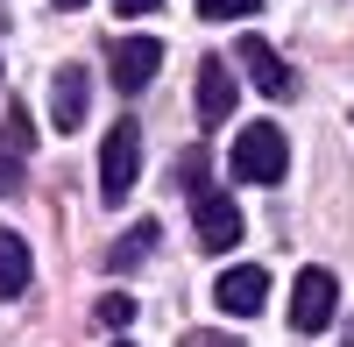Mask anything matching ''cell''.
Segmentation results:
<instances>
[{
	"mask_svg": "<svg viewBox=\"0 0 354 347\" xmlns=\"http://www.w3.org/2000/svg\"><path fill=\"white\" fill-rule=\"evenodd\" d=\"M149 248H156V227L142 220L135 234H121V241H113V255H106V263H113V270H135V263H142V255H149Z\"/></svg>",
	"mask_w": 354,
	"mask_h": 347,
	"instance_id": "obj_11",
	"label": "cell"
},
{
	"mask_svg": "<svg viewBox=\"0 0 354 347\" xmlns=\"http://www.w3.org/2000/svg\"><path fill=\"white\" fill-rule=\"evenodd\" d=\"M262 0H198V15L205 21H241V15H255Z\"/></svg>",
	"mask_w": 354,
	"mask_h": 347,
	"instance_id": "obj_13",
	"label": "cell"
},
{
	"mask_svg": "<svg viewBox=\"0 0 354 347\" xmlns=\"http://www.w3.org/2000/svg\"><path fill=\"white\" fill-rule=\"evenodd\" d=\"M192 100H198V128H220L234 113V64H227V57H205V64H198Z\"/></svg>",
	"mask_w": 354,
	"mask_h": 347,
	"instance_id": "obj_5",
	"label": "cell"
},
{
	"mask_svg": "<svg viewBox=\"0 0 354 347\" xmlns=\"http://www.w3.org/2000/svg\"><path fill=\"white\" fill-rule=\"evenodd\" d=\"M21 142H8V135H0V198H8V191H21Z\"/></svg>",
	"mask_w": 354,
	"mask_h": 347,
	"instance_id": "obj_12",
	"label": "cell"
},
{
	"mask_svg": "<svg viewBox=\"0 0 354 347\" xmlns=\"http://www.w3.org/2000/svg\"><path fill=\"white\" fill-rule=\"evenodd\" d=\"M192 198V220H198V248H234L241 241V206H234L227 191H213V185H198V191H185Z\"/></svg>",
	"mask_w": 354,
	"mask_h": 347,
	"instance_id": "obj_3",
	"label": "cell"
},
{
	"mask_svg": "<svg viewBox=\"0 0 354 347\" xmlns=\"http://www.w3.org/2000/svg\"><path fill=\"white\" fill-rule=\"evenodd\" d=\"M121 347H128V340H121Z\"/></svg>",
	"mask_w": 354,
	"mask_h": 347,
	"instance_id": "obj_19",
	"label": "cell"
},
{
	"mask_svg": "<svg viewBox=\"0 0 354 347\" xmlns=\"http://www.w3.org/2000/svg\"><path fill=\"white\" fill-rule=\"evenodd\" d=\"M113 8H121V15H156L163 0H113Z\"/></svg>",
	"mask_w": 354,
	"mask_h": 347,
	"instance_id": "obj_17",
	"label": "cell"
},
{
	"mask_svg": "<svg viewBox=\"0 0 354 347\" xmlns=\"http://www.w3.org/2000/svg\"><path fill=\"white\" fill-rule=\"evenodd\" d=\"M135 178H142V128L135 121H113L106 142H100V198L121 206V198L135 191Z\"/></svg>",
	"mask_w": 354,
	"mask_h": 347,
	"instance_id": "obj_1",
	"label": "cell"
},
{
	"mask_svg": "<svg viewBox=\"0 0 354 347\" xmlns=\"http://www.w3.org/2000/svg\"><path fill=\"white\" fill-rule=\"evenodd\" d=\"M8 142H21V149H36V128H28V106L8 113Z\"/></svg>",
	"mask_w": 354,
	"mask_h": 347,
	"instance_id": "obj_15",
	"label": "cell"
},
{
	"mask_svg": "<svg viewBox=\"0 0 354 347\" xmlns=\"http://www.w3.org/2000/svg\"><path fill=\"white\" fill-rule=\"evenodd\" d=\"M333 312H340V283H333V270H305L298 291H290V326H298V333H319Z\"/></svg>",
	"mask_w": 354,
	"mask_h": 347,
	"instance_id": "obj_4",
	"label": "cell"
},
{
	"mask_svg": "<svg viewBox=\"0 0 354 347\" xmlns=\"http://www.w3.org/2000/svg\"><path fill=\"white\" fill-rule=\"evenodd\" d=\"M283 170H290V149H283V135L270 121L234 135V178L241 185H283Z\"/></svg>",
	"mask_w": 354,
	"mask_h": 347,
	"instance_id": "obj_2",
	"label": "cell"
},
{
	"mask_svg": "<svg viewBox=\"0 0 354 347\" xmlns=\"http://www.w3.org/2000/svg\"><path fill=\"white\" fill-rule=\"evenodd\" d=\"M28 291V241L0 227V298H21Z\"/></svg>",
	"mask_w": 354,
	"mask_h": 347,
	"instance_id": "obj_10",
	"label": "cell"
},
{
	"mask_svg": "<svg viewBox=\"0 0 354 347\" xmlns=\"http://www.w3.org/2000/svg\"><path fill=\"white\" fill-rule=\"evenodd\" d=\"M57 8H85V0H57Z\"/></svg>",
	"mask_w": 354,
	"mask_h": 347,
	"instance_id": "obj_18",
	"label": "cell"
},
{
	"mask_svg": "<svg viewBox=\"0 0 354 347\" xmlns=\"http://www.w3.org/2000/svg\"><path fill=\"white\" fill-rule=\"evenodd\" d=\"M100 319H106V326H128V319H135V298H128V291H106V298H100Z\"/></svg>",
	"mask_w": 354,
	"mask_h": 347,
	"instance_id": "obj_14",
	"label": "cell"
},
{
	"mask_svg": "<svg viewBox=\"0 0 354 347\" xmlns=\"http://www.w3.org/2000/svg\"><path fill=\"white\" fill-rule=\"evenodd\" d=\"M85 100H93L85 64H64V71H57V85H50V121L64 128V135H78V128H85Z\"/></svg>",
	"mask_w": 354,
	"mask_h": 347,
	"instance_id": "obj_8",
	"label": "cell"
},
{
	"mask_svg": "<svg viewBox=\"0 0 354 347\" xmlns=\"http://www.w3.org/2000/svg\"><path fill=\"white\" fill-rule=\"evenodd\" d=\"M177 347H241L234 333H192V340H177Z\"/></svg>",
	"mask_w": 354,
	"mask_h": 347,
	"instance_id": "obj_16",
	"label": "cell"
},
{
	"mask_svg": "<svg viewBox=\"0 0 354 347\" xmlns=\"http://www.w3.org/2000/svg\"><path fill=\"white\" fill-rule=\"evenodd\" d=\"M227 57L241 64V78L255 85V93H270V100H283V93H290V64H283L270 43H255V36H248V43H234Z\"/></svg>",
	"mask_w": 354,
	"mask_h": 347,
	"instance_id": "obj_7",
	"label": "cell"
},
{
	"mask_svg": "<svg viewBox=\"0 0 354 347\" xmlns=\"http://www.w3.org/2000/svg\"><path fill=\"white\" fill-rule=\"evenodd\" d=\"M106 57H113V85H121V93H142V85L156 78V64H163V43L156 36H121Z\"/></svg>",
	"mask_w": 354,
	"mask_h": 347,
	"instance_id": "obj_6",
	"label": "cell"
},
{
	"mask_svg": "<svg viewBox=\"0 0 354 347\" xmlns=\"http://www.w3.org/2000/svg\"><path fill=\"white\" fill-rule=\"evenodd\" d=\"M213 298H220V312L248 319V312H262V305H270V276H262V270H227V276L213 283Z\"/></svg>",
	"mask_w": 354,
	"mask_h": 347,
	"instance_id": "obj_9",
	"label": "cell"
}]
</instances>
